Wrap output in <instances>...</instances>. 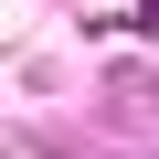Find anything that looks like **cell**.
I'll use <instances>...</instances> for the list:
<instances>
[]
</instances>
